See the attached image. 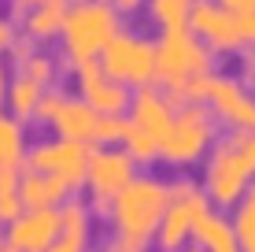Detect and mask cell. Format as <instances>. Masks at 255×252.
I'll return each mask as SVG.
<instances>
[{"label": "cell", "instance_id": "1", "mask_svg": "<svg viewBox=\"0 0 255 252\" xmlns=\"http://www.w3.org/2000/svg\"><path fill=\"white\" fill-rule=\"evenodd\" d=\"M166 193L170 182L159 175H140L111 201L108 215L111 219V238L104 252H148L155 245V230L166 212Z\"/></svg>", "mask_w": 255, "mask_h": 252}, {"label": "cell", "instance_id": "2", "mask_svg": "<svg viewBox=\"0 0 255 252\" xmlns=\"http://www.w3.org/2000/svg\"><path fill=\"white\" fill-rule=\"evenodd\" d=\"M215 78V56L189 30H166L155 37V85L174 104H204Z\"/></svg>", "mask_w": 255, "mask_h": 252}, {"label": "cell", "instance_id": "3", "mask_svg": "<svg viewBox=\"0 0 255 252\" xmlns=\"http://www.w3.org/2000/svg\"><path fill=\"white\" fill-rule=\"evenodd\" d=\"M33 123L52 126L56 137L74 145H85V149H104V145H122V134H126V115L122 119H108L96 115L85 100H78L74 93L67 89H48L41 97L37 111H33Z\"/></svg>", "mask_w": 255, "mask_h": 252}, {"label": "cell", "instance_id": "4", "mask_svg": "<svg viewBox=\"0 0 255 252\" xmlns=\"http://www.w3.org/2000/svg\"><path fill=\"white\" fill-rule=\"evenodd\" d=\"M119 30H122V15H115L108 4H100V0H74L67 11L63 33H59L63 63H70V71L96 63L100 52L108 48V41Z\"/></svg>", "mask_w": 255, "mask_h": 252}, {"label": "cell", "instance_id": "5", "mask_svg": "<svg viewBox=\"0 0 255 252\" xmlns=\"http://www.w3.org/2000/svg\"><path fill=\"white\" fill-rule=\"evenodd\" d=\"M170 115H174V100L163 89H140L129 100L126 111V134H122V152L140 167H152L159 163V149L163 137L170 130Z\"/></svg>", "mask_w": 255, "mask_h": 252}, {"label": "cell", "instance_id": "6", "mask_svg": "<svg viewBox=\"0 0 255 252\" xmlns=\"http://www.w3.org/2000/svg\"><path fill=\"white\" fill-rule=\"evenodd\" d=\"M218 141V123L211 119V111L204 104H174L170 130L163 137L159 163L170 171H192L207 160V152Z\"/></svg>", "mask_w": 255, "mask_h": 252}, {"label": "cell", "instance_id": "7", "mask_svg": "<svg viewBox=\"0 0 255 252\" xmlns=\"http://www.w3.org/2000/svg\"><path fill=\"white\" fill-rule=\"evenodd\" d=\"M204 175H200V189H204L207 204L215 212H233L241 204L244 189L252 186V167L241 156V145H237V134H218L215 149L207 152V160L200 163Z\"/></svg>", "mask_w": 255, "mask_h": 252}, {"label": "cell", "instance_id": "8", "mask_svg": "<svg viewBox=\"0 0 255 252\" xmlns=\"http://www.w3.org/2000/svg\"><path fill=\"white\" fill-rule=\"evenodd\" d=\"M185 30L211 56H237L255 45V15H233L215 0H192Z\"/></svg>", "mask_w": 255, "mask_h": 252}, {"label": "cell", "instance_id": "9", "mask_svg": "<svg viewBox=\"0 0 255 252\" xmlns=\"http://www.w3.org/2000/svg\"><path fill=\"white\" fill-rule=\"evenodd\" d=\"M96 63H100V71L108 78L126 85L129 93L152 89L155 85V41L144 37V33H133V30H119Z\"/></svg>", "mask_w": 255, "mask_h": 252}, {"label": "cell", "instance_id": "10", "mask_svg": "<svg viewBox=\"0 0 255 252\" xmlns=\"http://www.w3.org/2000/svg\"><path fill=\"white\" fill-rule=\"evenodd\" d=\"M140 175L137 163L122 152V145H104V149H89V163H85V204L93 215H108L111 201L122 193Z\"/></svg>", "mask_w": 255, "mask_h": 252}, {"label": "cell", "instance_id": "11", "mask_svg": "<svg viewBox=\"0 0 255 252\" xmlns=\"http://www.w3.org/2000/svg\"><path fill=\"white\" fill-rule=\"evenodd\" d=\"M207 208L211 204H207V197H204V189H200L196 178H189V175L174 178L170 182V193H166V212H163L159 230H155V245L152 249L174 252V249L189 245L192 227L200 223V215H204Z\"/></svg>", "mask_w": 255, "mask_h": 252}, {"label": "cell", "instance_id": "12", "mask_svg": "<svg viewBox=\"0 0 255 252\" xmlns=\"http://www.w3.org/2000/svg\"><path fill=\"white\" fill-rule=\"evenodd\" d=\"M85 163H89V149L63 141V137H48V141H37L33 149H26V171L59 182L70 197H78L85 186Z\"/></svg>", "mask_w": 255, "mask_h": 252}, {"label": "cell", "instance_id": "13", "mask_svg": "<svg viewBox=\"0 0 255 252\" xmlns=\"http://www.w3.org/2000/svg\"><path fill=\"white\" fill-rule=\"evenodd\" d=\"M204 108L226 134H255V93L233 74H215L204 93Z\"/></svg>", "mask_w": 255, "mask_h": 252}, {"label": "cell", "instance_id": "14", "mask_svg": "<svg viewBox=\"0 0 255 252\" xmlns=\"http://www.w3.org/2000/svg\"><path fill=\"white\" fill-rule=\"evenodd\" d=\"M74 97L85 100L96 115L122 119V115L129 111L133 93H129L126 85H119L115 78L104 74L100 63H85V67H74Z\"/></svg>", "mask_w": 255, "mask_h": 252}, {"label": "cell", "instance_id": "15", "mask_svg": "<svg viewBox=\"0 0 255 252\" xmlns=\"http://www.w3.org/2000/svg\"><path fill=\"white\" fill-rule=\"evenodd\" d=\"M59 238V212H30L22 208L19 219L4 227V245L11 252H48V245Z\"/></svg>", "mask_w": 255, "mask_h": 252}, {"label": "cell", "instance_id": "16", "mask_svg": "<svg viewBox=\"0 0 255 252\" xmlns=\"http://www.w3.org/2000/svg\"><path fill=\"white\" fill-rule=\"evenodd\" d=\"M74 0H41L33 11L22 15V37L33 41V45H48V41H59L63 33V22H67V11Z\"/></svg>", "mask_w": 255, "mask_h": 252}, {"label": "cell", "instance_id": "17", "mask_svg": "<svg viewBox=\"0 0 255 252\" xmlns=\"http://www.w3.org/2000/svg\"><path fill=\"white\" fill-rule=\"evenodd\" d=\"M189 245H196V249H204V252H237V234H233L230 215L207 208V212L200 215V223L192 227Z\"/></svg>", "mask_w": 255, "mask_h": 252}, {"label": "cell", "instance_id": "18", "mask_svg": "<svg viewBox=\"0 0 255 252\" xmlns=\"http://www.w3.org/2000/svg\"><path fill=\"white\" fill-rule=\"evenodd\" d=\"M19 201H22V208H30V212H48V208L56 212L63 201H70V193L59 182L26 171V175H19Z\"/></svg>", "mask_w": 255, "mask_h": 252}, {"label": "cell", "instance_id": "19", "mask_svg": "<svg viewBox=\"0 0 255 252\" xmlns=\"http://www.w3.org/2000/svg\"><path fill=\"white\" fill-rule=\"evenodd\" d=\"M45 93L48 89H41L37 82H30V78H22V74H11L7 93H4V111L11 119H19V123H33V111H37V104H41Z\"/></svg>", "mask_w": 255, "mask_h": 252}, {"label": "cell", "instance_id": "20", "mask_svg": "<svg viewBox=\"0 0 255 252\" xmlns=\"http://www.w3.org/2000/svg\"><path fill=\"white\" fill-rule=\"evenodd\" d=\"M26 123L11 119L0 104V171H19L26 163Z\"/></svg>", "mask_w": 255, "mask_h": 252}, {"label": "cell", "instance_id": "21", "mask_svg": "<svg viewBox=\"0 0 255 252\" xmlns=\"http://www.w3.org/2000/svg\"><path fill=\"white\" fill-rule=\"evenodd\" d=\"M230 223H233V234H237V249L255 252V178H252V186L244 189L241 204L233 208Z\"/></svg>", "mask_w": 255, "mask_h": 252}, {"label": "cell", "instance_id": "22", "mask_svg": "<svg viewBox=\"0 0 255 252\" xmlns=\"http://www.w3.org/2000/svg\"><path fill=\"white\" fill-rule=\"evenodd\" d=\"M15 74L37 82L41 89H56V82H59V59L48 56V52H41V48H33L30 59H22V63L15 67Z\"/></svg>", "mask_w": 255, "mask_h": 252}, {"label": "cell", "instance_id": "23", "mask_svg": "<svg viewBox=\"0 0 255 252\" xmlns=\"http://www.w3.org/2000/svg\"><path fill=\"white\" fill-rule=\"evenodd\" d=\"M189 7H192L189 0H148L144 11H148V19L159 26V33H166V30H185Z\"/></svg>", "mask_w": 255, "mask_h": 252}, {"label": "cell", "instance_id": "24", "mask_svg": "<svg viewBox=\"0 0 255 252\" xmlns=\"http://www.w3.org/2000/svg\"><path fill=\"white\" fill-rule=\"evenodd\" d=\"M22 201H19V171H0V227L19 219Z\"/></svg>", "mask_w": 255, "mask_h": 252}, {"label": "cell", "instance_id": "25", "mask_svg": "<svg viewBox=\"0 0 255 252\" xmlns=\"http://www.w3.org/2000/svg\"><path fill=\"white\" fill-rule=\"evenodd\" d=\"M233 78H237L241 85H248V89L255 93V45L237 52V74H233Z\"/></svg>", "mask_w": 255, "mask_h": 252}, {"label": "cell", "instance_id": "26", "mask_svg": "<svg viewBox=\"0 0 255 252\" xmlns=\"http://www.w3.org/2000/svg\"><path fill=\"white\" fill-rule=\"evenodd\" d=\"M48 252H93V238H82V234H63L48 245Z\"/></svg>", "mask_w": 255, "mask_h": 252}, {"label": "cell", "instance_id": "27", "mask_svg": "<svg viewBox=\"0 0 255 252\" xmlns=\"http://www.w3.org/2000/svg\"><path fill=\"white\" fill-rule=\"evenodd\" d=\"M19 37H22V33H19V26H15V19H11V15H0V59L11 52V45Z\"/></svg>", "mask_w": 255, "mask_h": 252}, {"label": "cell", "instance_id": "28", "mask_svg": "<svg viewBox=\"0 0 255 252\" xmlns=\"http://www.w3.org/2000/svg\"><path fill=\"white\" fill-rule=\"evenodd\" d=\"M100 4H108L115 15H137L140 7L148 4V0H100Z\"/></svg>", "mask_w": 255, "mask_h": 252}, {"label": "cell", "instance_id": "29", "mask_svg": "<svg viewBox=\"0 0 255 252\" xmlns=\"http://www.w3.org/2000/svg\"><path fill=\"white\" fill-rule=\"evenodd\" d=\"M237 145H241V156L248 160V167L255 175V134H237Z\"/></svg>", "mask_w": 255, "mask_h": 252}, {"label": "cell", "instance_id": "30", "mask_svg": "<svg viewBox=\"0 0 255 252\" xmlns=\"http://www.w3.org/2000/svg\"><path fill=\"white\" fill-rule=\"evenodd\" d=\"M7 4H11V19H15V15L22 19V15H26V11H33L41 0H7Z\"/></svg>", "mask_w": 255, "mask_h": 252}, {"label": "cell", "instance_id": "31", "mask_svg": "<svg viewBox=\"0 0 255 252\" xmlns=\"http://www.w3.org/2000/svg\"><path fill=\"white\" fill-rule=\"evenodd\" d=\"M7 82H11V67L0 59V104H4V93H7Z\"/></svg>", "mask_w": 255, "mask_h": 252}, {"label": "cell", "instance_id": "32", "mask_svg": "<svg viewBox=\"0 0 255 252\" xmlns=\"http://www.w3.org/2000/svg\"><path fill=\"white\" fill-rule=\"evenodd\" d=\"M174 252H204V249H196V245H181V249H174Z\"/></svg>", "mask_w": 255, "mask_h": 252}, {"label": "cell", "instance_id": "33", "mask_svg": "<svg viewBox=\"0 0 255 252\" xmlns=\"http://www.w3.org/2000/svg\"><path fill=\"white\" fill-rule=\"evenodd\" d=\"M0 249H4V227H0Z\"/></svg>", "mask_w": 255, "mask_h": 252}, {"label": "cell", "instance_id": "34", "mask_svg": "<svg viewBox=\"0 0 255 252\" xmlns=\"http://www.w3.org/2000/svg\"><path fill=\"white\" fill-rule=\"evenodd\" d=\"M0 252H11V249H7V245H4V249H0Z\"/></svg>", "mask_w": 255, "mask_h": 252}, {"label": "cell", "instance_id": "35", "mask_svg": "<svg viewBox=\"0 0 255 252\" xmlns=\"http://www.w3.org/2000/svg\"><path fill=\"white\" fill-rule=\"evenodd\" d=\"M237 252H241V249H237Z\"/></svg>", "mask_w": 255, "mask_h": 252}, {"label": "cell", "instance_id": "36", "mask_svg": "<svg viewBox=\"0 0 255 252\" xmlns=\"http://www.w3.org/2000/svg\"><path fill=\"white\" fill-rule=\"evenodd\" d=\"M189 4H192V0H189Z\"/></svg>", "mask_w": 255, "mask_h": 252}]
</instances>
